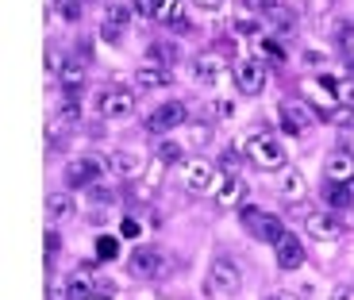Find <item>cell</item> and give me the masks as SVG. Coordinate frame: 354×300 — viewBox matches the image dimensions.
<instances>
[{"label": "cell", "instance_id": "6da1fadb", "mask_svg": "<svg viewBox=\"0 0 354 300\" xmlns=\"http://www.w3.org/2000/svg\"><path fill=\"white\" fill-rule=\"evenodd\" d=\"M243 150H247V158L254 162L258 169H281V166H285V158H289L285 142L277 139L274 131H254V135H247Z\"/></svg>", "mask_w": 354, "mask_h": 300}, {"label": "cell", "instance_id": "7a4b0ae2", "mask_svg": "<svg viewBox=\"0 0 354 300\" xmlns=\"http://www.w3.org/2000/svg\"><path fill=\"white\" fill-rule=\"evenodd\" d=\"M177 177H181V185H185V193H216L220 189V177H216V166L208 158H185L181 166H177Z\"/></svg>", "mask_w": 354, "mask_h": 300}, {"label": "cell", "instance_id": "3957f363", "mask_svg": "<svg viewBox=\"0 0 354 300\" xmlns=\"http://www.w3.org/2000/svg\"><path fill=\"white\" fill-rule=\"evenodd\" d=\"M239 216H243V227L250 231V235L258 238V243H270V247H277L289 231H285V223L277 220V216H266V212H258L254 204H243L239 208Z\"/></svg>", "mask_w": 354, "mask_h": 300}, {"label": "cell", "instance_id": "277c9868", "mask_svg": "<svg viewBox=\"0 0 354 300\" xmlns=\"http://www.w3.org/2000/svg\"><path fill=\"white\" fill-rule=\"evenodd\" d=\"M239 289H243L239 265L231 262V258H216L212 270H208V292L216 300H231V297H239Z\"/></svg>", "mask_w": 354, "mask_h": 300}, {"label": "cell", "instance_id": "5b68a950", "mask_svg": "<svg viewBox=\"0 0 354 300\" xmlns=\"http://www.w3.org/2000/svg\"><path fill=\"white\" fill-rule=\"evenodd\" d=\"M97 108H100L104 120L124 124V120H131V115H135V93H131V88H108L104 97L97 100Z\"/></svg>", "mask_w": 354, "mask_h": 300}, {"label": "cell", "instance_id": "8992f818", "mask_svg": "<svg viewBox=\"0 0 354 300\" xmlns=\"http://www.w3.org/2000/svg\"><path fill=\"white\" fill-rule=\"evenodd\" d=\"M100 174H104V162L100 158H73L70 166H66V185L70 189H93L100 181Z\"/></svg>", "mask_w": 354, "mask_h": 300}, {"label": "cell", "instance_id": "52a82bcc", "mask_svg": "<svg viewBox=\"0 0 354 300\" xmlns=\"http://www.w3.org/2000/svg\"><path fill=\"white\" fill-rule=\"evenodd\" d=\"M127 270H131L135 277H142V281H151V277L166 274V258H162V250H154V247H139L131 258H127Z\"/></svg>", "mask_w": 354, "mask_h": 300}, {"label": "cell", "instance_id": "ba28073f", "mask_svg": "<svg viewBox=\"0 0 354 300\" xmlns=\"http://www.w3.org/2000/svg\"><path fill=\"white\" fill-rule=\"evenodd\" d=\"M235 81H239V88L247 93V97H262L266 93V66H262V58H243L239 62V70H235Z\"/></svg>", "mask_w": 354, "mask_h": 300}, {"label": "cell", "instance_id": "9c48e42d", "mask_svg": "<svg viewBox=\"0 0 354 300\" xmlns=\"http://www.w3.org/2000/svg\"><path fill=\"white\" fill-rule=\"evenodd\" d=\"M189 120V112H185V104H181V100H166V104H158L151 112V120H147V127H151V131H177V127L185 124Z\"/></svg>", "mask_w": 354, "mask_h": 300}, {"label": "cell", "instance_id": "30bf717a", "mask_svg": "<svg viewBox=\"0 0 354 300\" xmlns=\"http://www.w3.org/2000/svg\"><path fill=\"white\" fill-rule=\"evenodd\" d=\"M304 231H308L312 238H319V243H335V238H343V220L331 212H312L308 220H304Z\"/></svg>", "mask_w": 354, "mask_h": 300}, {"label": "cell", "instance_id": "8fae6325", "mask_svg": "<svg viewBox=\"0 0 354 300\" xmlns=\"http://www.w3.org/2000/svg\"><path fill=\"white\" fill-rule=\"evenodd\" d=\"M316 120H319V115L312 112L304 100H281V124L289 127V131H308Z\"/></svg>", "mask_w": 354, "mask_h": 300}, {"label": "cell", "instance_id": "7c38bea8", "mask_svg": "<svg viewBox=\"0 0 354 300\" xmlns=\"http://www.w3.org/2000/svg\"><path fill=\"white\" fill-rule=\"evenodd\" d=\"M193 77L201 85H220V81H227V62H223L220 54H201L193 62Z\"/></svg>", "mask_w": 354, "mask_h": 300}, {"label": "cell", "instance_id": "4fadbf2b", "mask_svg": "<svg viewBox=\"0 0 354 300\" xmlns=\"http://www.w3.org/2000/svg\"><path fill=\"white\" fill-rule=\"evenodd\" d=\"M108 169H112L115 177L131 181V177H139L142 169H147V162H142V154H135V150H112V154H108Z\"/></svg>", "mask_w": 354, "mask_h": 300}, {"label": "cell", "instance_id": "5bb4252c", "mask_svg": "<svg viewBox=\"0 0 354 300\" xmlns=\"http://www.w3.org/2000/svg\"><path fill=\"white\" fill-rule=\"evenodd\" d=\"M274 250H277V265H281V270H289V274L304 265V243L297 235H285Z\"/></svg>", "mask_w": 354, "mask_h": 300}, {"label": "cell", "instance_id": "9a60e30c", "mask_svg": "<svg viewBox=\"0 0 354 300\" xmlns=\"http://www.w3.org/2000/svg\"><path fill=\"white\" fill-rule=\"evenodd\" d=\"M324 174H328V181H354V154L351 150H331L328 162H324Z\"/></svg>", "mask_w": 354, "mask_h": 300}, {"label": "cell", "instance_id": "2e32d148", "mask_svg": "<svg viewBox=\"0 0 354 300\" xmlns=\"http://www.w3.org/2000/svg\"><path fill=\"white\" fill-rule=\"evenodd\" d=\"M243 200H247V181L223 177L220 189H216V204H220V208H243Z\"/></svg>", "mask_w": 354, "mask_h": 300}, {"label": "cell", "instance_id": "e0dca14e", "mask_svg": "<svg viewBox=\"0 0 354 300\" xmlns=\"http://www.w3.org/2000/svg\"><path fill=\"white\" fill-rule=\"evenodd\" d=\"M169 81H174V73H169L166 66L147 62V66H139V70H135V85H139V88H166Z\"/></svg>", "mask_w": 354, "mask_h": 300}, {"label": "cell", "instance_id": "ac0fdd59", "mask_svg": "<svg viewBox=\"0 0 354 300\" xmlns=\"http://www.w3.org/2000/svg\"><path fill=\"white\" fill-rule=\"evenodd\" d=\"M277 193H281L285 200L301 204V200H304V193H308V185H304V174H301V169H289V174L281 177V185H277Z\"/></svg>", "mask_w": 354, "mask_h": 300}, {"label": "cell", "instance_id": "d6986e66", "mask_svg": "<svg viewBox=\"0 0 354 300\" xmlns=\"http://www.w3.org/2000/svg\"><path fill=\"white\" fill-rule=\"evenodd\" d=\"M151 16L169 27V24H177V19L185 16V8H181V0H151Z\"/></svg>", "mask_w": 354, "mask_h": 300}, {"label": "cell", "instance_id": "ffe728a7", "mask_svg": "<svg viewBox=\"0 0 354 300\" xmlns=\"http://www.w3.org/2000/svg\"><path fill=\"white\" fill-rule=\"evenodd\" d=\"M162 166H166V162L162 158H154V162H147V169H142V185H139V200H151L154 196V189H158V177H162Z\"/></svg>", "mask_w": 354, "mask_h": 300}, {"label": "cell", "instance_id": "44dd1931", "mask_svg": "<svg viewBox=\"0 0 354 300\" xmlns=\"http://www.w3.org/2000/svg\"><path fill=\"white\" fill-rule=\"evenodd\" d=\"M266 24H270V27H277L281 35H292V27H297V12H292L289 4L281 0V4H277V8L270 12V16H266Z\"/></svg>", "mask_w": 354, "mask_h": 300}, {"label": "cell", "instance_id": "7402d4cb", "mask_svg": "<svg viewBox=\"0 0 354 300\" xmlns=\"http://www.w3.org/2000/svg\"><path fill=\"white\" fill-rule=\"evenodd\" d=\"M328 204H331V208H351V204H354V181H331Z\"/></svg>", "mask_w": 354, "mask_h": 300}, {"label": "cell", "instance_id": "603a6c76", "mask_svg": "<svg viewBox=\"0 0 354 300\" xmlns=\"http://www.w3.org/2000/svg\"><path fill=\"white\" fill-rule=\"evenodd\" d=\"M58 81H62V88H81L85 85V62H77V58H70V62L62 66V73H58Z\"/></svg>", "mask_w": 354, "mask_h": 300}, {"label": "cell", "instance_id": "cb8c5ba5", "mask_svg": "<svg viewBox=\"0 0 354 300\" xmlns=\"http://www.w3.org/2000/svg\"><path fill=\"white\" fill-rule=\"evenodd\" d=\"M70 212H73V196L70 193H50L46 196V216H50V220H66Z\"/></svg>", "mask_w": 354, "mask_h": 300}, {"label": "cell", "instance_id": "d4e9b609", "mask_svg": "<svg viewBox=\"0 0 354 300\" xmlns=\"http://www.w3.org/2000/svg\"><path fill=\"white\" fill-rule=\"evenodd\" d=\"M127 24H131V8H127V4H108V8H104V27L124 31Z\"/></svg>", "mask_w": 354, "mask_h": 300}, {"label": "cell", "instance_id": "484cf974", "mask_svg": "<svg viewBox=\"0 0 354 300\" xmlns=\"http://www.w3.org/2000/svg\"><path fill=\"white\" fill-rule=\"evenodd\" d=\"M147 58H151L154 66H166V70H169V66H174V58H177V50L169 43H151V46H147Z\"/></svg>", "mask_w": 354, "mask_h": 300}, {"label": "cell", "instance_id": "4316f807", "mask_svg": "<svg viewBox=\"0 0 354 300\" xmlns=\"http://www.w3.org/2000/svg\"><path fill=\"white\" fill-rule=\"evenodd\" d=\"M97 258H100V262H115V258H120V238H115V235H100L97 238Z\"/></svg>", "mask_w": 354, "mask_h": 300}, {"label": "cell", "instance_id": "83f0119b", "mask_svg": "<svg viewBox=\"0 0 354 300\" xmlns=\"http://www.w3.org/2000/svg\"><path fill=\"white\" fill-rule=\"evenodd\" d=\"M335 43H339V50H343V54L354 50V24L339 19V24H335Z\"/></svg>", "mask_w": 354, "mask_h": 300}, {"label": "cell", "instance_id": "f1b7e54d", "mask_svg": "<svg viewBox=\"0 0 354 300\" xmlns=\"http://www.w3.org/2000/svg\"><path fill=\"white\" fill-rule=\"evenodd\" d=\"M181 150H185L181 142H174V139H162V142H158V154H154V158H162L166 166H169V162H185V158H181Z\"/></svg>", "mask_w": 354, "mask_h": 300}, {"label": "cell", "instance_id": "f546056e", "mask_svg": "<svg viewBox=\"0 0 354 300\" xmlns=\"http://www.w3.org/2000/svg\"><path fill=\"white\" fill-rule=\"evenodd\" d=\"M208 115H212V120H231V115H235V100H231V97H216L212 104H208Z\"/></svg>", "mask_w": 354, "mask_h": 300}, {"label": "cell", "instance_id": "4dcf8cb0", "mask_svg": "<svg viewBox=\"0 0 354 300\" xmlns=\"http://www.w3.org/2000/svg\"><path fill=\"white\" fill-rule=\"evenodd\" d=\"M262 16H239L235 19V35H262Z\"/></svg>", "mask_w": 354, "mask_h": 300}, {"label": "cell", "instance_id": "1f68e13d", "mask_svg": "<svg viewBox=\"0 0 354 300\" xmlns=\"http://www.w3.org/2000/svg\"><path fill=\"white\" fill-rule=\"evenodd\" d=\"M239 162H243V154H239V150H220V158H216V166H220L223 169V174H231V177H235V169H239Z\"/></svg>", "mask_w": 354, "mask_h": 300}, {"label": "cell", "instance_id": "d6a6232c", "mask_svg": "<svg viewBox=\"0 0 354 300\" xmlns=\"http://www.w3.org/2000/svg\"><path fill=\"white\" fill-rule=\"evenodd\" d=\"M331 97H335L339 104H354V81H335Z\"/></svg>", "mask_w": 354, "mask_h": 300}, {"label": "cell", "instance_id": "836d02e7", "mask_svg": "<svg viewBox=\"0 0 354 300\" xmlns=\"http://www.w3.org/2000/svg\"><path fill=\"white\" fill-rule=\"evenodd\" d=\"M258 46H262V54H266V58H270V62H277V66L285 62V50H281V46L274 43V39H258Z\"/></svg>", "mask_w": 354, "mask_h": 300}, {"label": "cell", "instance_id": "e575fe53", "mask_svg": "<svg viewBox=\"0 0 354 300\" xmlns=\"http://www.w3.org/2000/svg\"><path fill=\"white\" fill-rule=\"evenodd\" d=\"M54 4H58V16H62L66 24H73V19L81 16V4H77V0H54Z\"/></svg>", "mask_w": 354, "mask_h": 300}, {"label": "cell", "instance_id": "d590c367", "mask_svg": "<svg viewBox=\"0 0 354 300\" xmlns=\"http://www.w3.org/2000/svg\"><path fill=\"white\" fill-rule=\"evenodd\" d=\"M120 235H124V238H142V223L135 220V216H124V223H120Z\"/></svg>", "mask_w": 354, "mask_h": 300}, {"label": "cell", "instance_id": "8d00e7d4", "mask_svg": "<svg viewBox=\"0 0 354 300\" xmlns=\"http://www.w3.org/2000/svg\"><path fill=\"white\" fill-rule=\"evenodd\" d=\"M58 120H62L66 127H73V124H77V120H81V108H77V104H73V100H70V104H62V108H58Z\"/></svg>", "mask_w": 354, "mask_h": 300}, {"label": "cell", "instance_id": "74e56055", "mask_svg": "<svg viewBox=\"0 0 354 300\" xmlns=\"http://www.w3.org/2000/svg\"><path fill=\"white\" fill-rule=\"evenodd\" d=\"M277 4H281V0H247V8H250V12H258L262 19L270 16V12L277 8Z\"/></svg>", "mask_w": 354, "mask_h": 300}, {"label": "cell", "instance_id": "f35d334b", "mask_svg": "<svg viewBox=\"0 0 354 300\" xmlns=\"http://www.w3.org/2000/svg\"><path fill=\"white\" fill-rule=\"evenodd\" d=\"M212 139V127H189V142H193V147H204V142Z\"/></svg>", "mask_w": 354, "mask_h": 300}, {"label": "cell", "instance_id": "ab89813d", "mask_svg": "<svg viewBox=\"0 0 354 300\" xmlns=\"http://www.w3.org/2000/svg\"><path fill=\"white\" fill-rule=\"evenodd\" d=\"M62 54H58V50H46V70H50V73H62Z\"/></svg>", "mask_w": 354, "mask_h": 300}, {"label": "cell", "instance_id": "60d3db41", "mask_svg": "<svg viewBox=\"0 0 354 300\" xmlns=\"http://www.w3.org/2000/svg\"><path fill=\"white\" fill-rule=\"evenodd\" d=\"M58 247H62V238H58V231H46V254H58Z\"/></svg>", "mask_w": 354, "mask_h": 300}, {"label": "cell", "instance_id": "b9f144b4", "mask_svg": "<svg viewBox=\"0 0 354 300\" xmlns=\"http://www.w3.org/2000/svg\"><path fill=\"white\" fill-rule=\"evenodd\" d=\"M88 196H93L97 204H100V200L108 204V200H112V189H100V185H93V189H88Z\"/></svg>", "mask_w": 354, "mask_h": 300}, {"label": "cell", "instance_id": "7bdbcfd3", "mask_svg": "<svg viewBox=\"0 0 354 300\" xmlns=\"http://www.w3.org/2000/svg\"><path fill=\"white\" fill-rule=\"evenodd\" d=\"M331 300H354V289L351 285H339V289L331 292Z\"/></svg>", "mask_w": 354, "mask_h": 300}, {"label": "cell", "instance_id": "ee69618b", "mask_svg": "<svg viewBox=\"0 0 354 300\" xmlns=\"http://www.w3.org/2000/svg\"><path fill=\"white\" fill-rule=\"evenodd\" d=\"M193 4H196V8H204V12H216L223 0H193Z\"/></svg>", "mask_w": 354, "mask_h": 300}, {"label": "cell", "instance_id": "f6af8a7d", "mask_svg": "<svg viewBox=\"0 0 354 300\" xmlns=\"http://www.w3.org/2000/svg\"><path fill=\"white\" fill-rule=\"evenodd\" d=\"M319 62H324V54H316V50L304 54V66H319Z\"/></svg>", "mask_w": 354, "mask_h": 300}, {"label": "cell", "instance_id": "bcb514c9", "mask_svg": "<svg viewBox=\"0 0 354 300\" xmlns=\"http://www.w3.org/2000/svg\"><path fill=\"white\" fill-rule=\"evenodd\" d=\"M266 300H297V297H292V292H270Z\"/></svg>", "mask_w": 354, "mask_h": 300}, {"label": "cell", "instance_id": "7dc6e473", "mask_svg": "<svg viewBox=\"0 0 354 300\" xmlns=\"http://www.w3.org/2000/svg\"><path fill=\"white\" fill-rule=\"evenodd\" d=\"M324 8H331V0H312V12H324Z\"/></svg>", "mask_w": 354, "mask_h": 300}, {"label": "cell", "instance_id": "c3c4849f", "mask_svg": "<svg viewBox=\"0 0 354 300\" xmlns=\"http://www.w3.org/2000/svg\"><path fill=\"white\" fill-rule=\"evenodd\" d=\"M88 300H112V297H88Z\"/></svg>", "mask_w": 354, "mask_h": 300}]
</instances>
